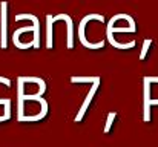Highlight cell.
Returning a JSON list of instances; mask_svg holds the SVG:
<instances>
[{
    "instance_id": "8992f818",
    "label": "cell",
    "mask_w": 158,
    "mask_h": 147,
    "mask_svg": "<svg viewBox=\"0 0 158 147\" xmlns=\"http://www.w3.org/2000/svg\"><path fill=\"white\" fill-rule=\"evenodd\" d=\"M2 9H3V14H2V22H3V48L6 46V3H2Z\"/></svg>"
},
{
    "instance_id": "52a82bcc",
    "label": "cell",
    "mask_w": 158,
    "mask_h": 147,
    "mask_svg": "<svg viewBox=\"0 0 158 147\" xmlns=\"http://www.w3.org/2000/svg\"><path fill=\"white\" fill-rule=\"evenodd\" d=\"M152 45V40L151 39H146L143 42V49H141V54H140V60H144V57L148 55V51H149V46Z\"/></svg>"
},
{
    "instance_id": "3957f363",
    "label": "cell",
    "mask_w": 158,
    "mask_h": 147,
    "mask_svg": "<svg viewBox=\"0 0 158 147\" xmlns=\"http://www.w3.org/2000/svg\"><path fill=\"white\" fill-rule=\"evenodd\" d=\"M22 18H29V20H32V23H34V48H39V40H40V37H39V18L35 17V15H32V14H19L17 17H15V20L19 22V20H22Z\"/></svg>"
},
{
    "instance_id": "277c9868",
    "label": "cell",
    "mask_w": 158,
    "mask_h": 147,
    "mask_svg": "<svg viewBox=\"0 0 158 147\" xmlns=\"http://www.w3.org/2000/svg\"><path fill=\"white\" fill-rule=\"evenodd\" d=\"M46 22H48V25H46V48L48 49H51L52 48V23H54V20H52V15H46Z\"/></svg>"
},
{
    "instance_id": "7a4b0ae2",
    "label": "cell",
    "mask_w": 158,
    "mask_h": 147,
    "mask_svg": "<svg viewBox=\"0 0 158 147\" xmlns=\"http://www.w3.org/2000/svg\"><path fill=\"white\" fill-rule=\"evenodd\" d=\"M98 86H100V80H98V81H95V83H94V86L91 88V91L88 92V95H86L85 101H83V104H81V107H80V112H78V115L75 116V121H80V120L83 118V115L86 113V109L89 107V104H91L92 98H94V95H95V92H97Z\"/></svg>"
},
{
    "instance_id": "5b68a950",
    "label": "cell",
    "mask_w": 158,
    "mask_h": 147,
    "mask_svg": "<svg viewBox=\"0 0 158 147\" xmlns=\"http://www.w3.org/2000/svg\"><path fill=\"white\" fill-rule=\"evenodd\" d=\"M98 80L100 77H72L71 78L72 83H95Z\"/></svg>"
},
{
    "instance_id": "6da1fadb",
    "label": "cell",
    "mask_w": 158,
    "mask_h": 147,
    "mask_svg": "<svg viewBox=\"0 0 158 147\" xmlns=\"http://www.w3.org/2000/svg\"><path fill=\"white\" fill-rule=\"evenodd\" d=\"M54 22H58V20H64L66 22V26H68V49L74 48V26H72V18L68 15V14H58L52 17Z\"/></svg>"
},
{
    "instance_id": "ba28073f",
    "label": "cell",
    "mask_w": 158,
    "mask_h": 147,
    "mask_svg": "<svg viewBox=\"0 0 158 147\" xmlns=\"http://www.w3.org/2000/svg\"><path fill=\"white\" fill-rule=\"evenodd\" d=\"M114 118H115V112H110V113H109V116H107L106 126H105V132H106V133L110 130V126H112V121H114Z\"/></svg>"
}]
</instances>
